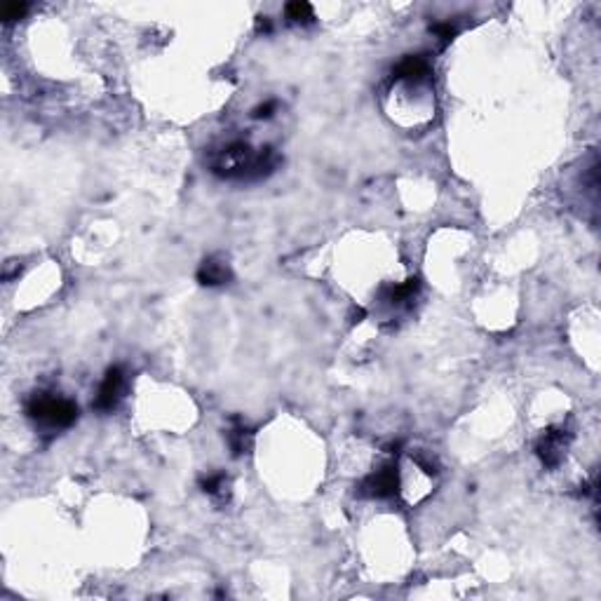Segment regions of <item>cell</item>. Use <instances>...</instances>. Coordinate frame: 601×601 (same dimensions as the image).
<instances>
[{"mask_svg":"<svg viewBox=\"0 0 601 601\" xmlns=\"http://www.w3.org/2000/svg\"><path fill=\"white\" fill-rule=\"evenodd\" d=\"M197 280H200V284L219 287V284H226L230 280V271H228V266L223 264V261L207 259L200 266V271H197Z\"/></svg>","mask_w":601,"mask_h":601,"instance_id":"obj_6","label":"cell"},{"mask_svg":"<svg viewBox=\"0 0 601 601\" xmlns=\"http://www.w3.org/2000/svg\"><path fill=\"white\" fill-rule=\"evenodd\" d=\"M228 442H230V449H233L235 456H242L245 449L249 446V430L242 423H235L233 430L228 432Z\"/></svg>","mask_w":601,"mask_h":601,"instance_id":"obj_7","label":"cell"},{"mask_svg":"<svg viewBox=\"0 0 601 601\" xmlns=\"http://www.w3.org/2000/svg\"><path fill=\"white\" fill-rule=\"evenodd\" d=\"M430 31H432V33L437 36V38H439V40H442V43H449L451 38L456 36V26H451L449 22H444V24H432V26H430Z\"/></svg>","mask_w":601,"mask_h":601,"instance_id":"obj_11","label":"cell"},{"mask_svg":"<svg viewBox=\"0 0 601 601\" xmlns=\"http://www.w3.org/2000/svg\"><path fill=\"white\" fill-rule=\"evenodd\" d=\"M226 487H228L226 475H221V472L219 475H209V477L202 479V491L209 496H223L226 494Z\"/></svg>","mask_w":601,"mask_h":601,"instance_id":"obj_8","label":"cell"},{"mask_svg":"<svg viewBox=\"0 0 601 601\" xmlns=\"http://www.w3.org/2000/svg\"><path fill=\"white\" fill-rule=\"evenodd\" d=\"M275 108V101H268V104H264V106H259L257 111H254V118H271V111Z\"/></svg>","mask_w":601,"mask_h":601,"instance_id":"obj_12","label":"cell"},{"mask_svg":"<svg viewBox=\"0 0 601 601\" xmlns=\"http://www.w3.org/2000/svg\"><path fill=\"white\" fill-rule=\"evenodd\" d=\"M29 8H31L29 3H5L3 10H0V15H3L5 22H17V19H22L24 15H26Z\"/></svg>","mask_w":601,"mask_h":601,"instance_id":"obj_10","label":"cell"},{"mask_svg":"<svg viewBox=\"0 0 601 601\" xmlns=\"http://www.w3.org/2000/svg\"><path fill=\"white\" fill-rule=\"evenodd\" d=\"M568 439L571 434L566 430H547L542 432V437L535 442V453L542 460L545 468H557V465L564 460L566 449H568Z\"/></svg>","mask_w":601,"mask_h":601,"instance_id":"obj_4","label":"cell"},{"mask_svg":"<svg viewBox=\"0 0 601 601\" xmlns=\"http://www.w3.org/2000/svg\"><path fill=\"white\" fill-rule=\"evenodd\" d=\"M284 12L291 22H312V8L308 3H289Z\"/></svg>","mask_w":601,"mask_h":601,"instance_id":"obj_9","label":"cell"},{"mask_svg":"<svg viewBox=\"0 0 601 601\" xmlns=\"http://www.w3.org/2000/svg\"><path fill=\"white\" fill-rule=\"evenodd\" d=\"M395 80H409V82H420L430 78V63L425 56H406L404 61L395 68Z\"/></svg>","mask_w":601,"mask_h":601,"instance_id":"obj_5","label":"cell"},{"mask_svg":"<svg viewBox=\"0 0 601 601\" xmlns=\"http://www.w3.org/2000/svg\"><path fill=\"white\" fill-rule=\"evenodd\" d=\"M26 413L29 418H33L40 425H47L50 430H61V427H68L78 418V406L71 400L40 393L31 397Z\"/></svg>","mask_w":601,"mask_h":601,"instance_id":"obj_1","label":"cell"},{"mask_svg":"<svg viewBox=\"0 0 601 601\" xmlns=\"http://www.w3.org/2000/svg\"><path fill=\"white\" fill-rule=\"evenodd\" d=\"M123 388H125V374L120 367H113L108 369L104 381H101V386L97 390V397H94L92 406L97 409V411L101 413H108L113 411L115 406H118L120 397H123Z\"/></svg>","mask_w":601,"mask_h":601,"instance_id":"obj_3","label":"cell"},{"mask_svg":"<svg viewBox=\"0 0 601 601\" xmlns=\"http://www.w3.org/2000/svg\"><path fill=\"white\" fill-rule=\"evenodd\" d=\"M400 489V472L395 463H386L383 468H379L374 475H369L362 482V494L369 498H390L395 496Z\"/></svg>","mask_w":601,"mask_h":601,"instance_id":"obj_2","label":"cell"}]
</instances>
